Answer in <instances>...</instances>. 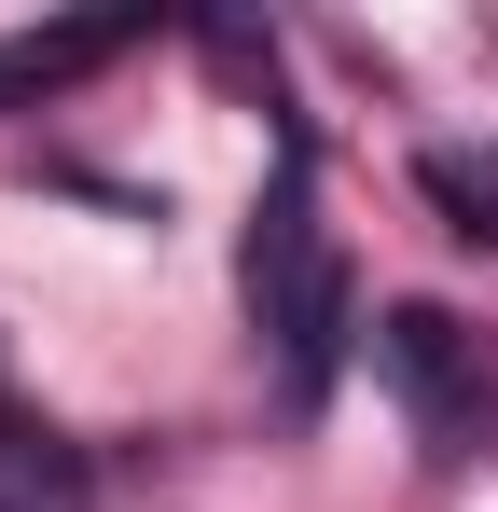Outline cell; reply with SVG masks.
I'll return each instance as SVG.
<instances>
[{
    "label": "cell",
    "instance_id": "cell-1",
    "mask_svg": "<svg viewBox=\"0 0 498 512\" xmlns=\"http://www.w3.org/2000/svg\"><path fill=\"white\" fill-rule=\"evenodd\" d=\"M249 319H263L277 360H291V402H319L332 346H346V250H332V222H319V153H305V125H277V194H263V222H249Z\"/></svg>",
    "mask_w": 498,
    "mask_h": 512
},
{
    "label": "cell",
    "instance_id": "cell-2",
    "mask_svg": "<svg viewBox=\"0 0 498 512\" xmlns=\"http://www.w3.org/2000/svg\"><path fill=\"white\" fill-rule=\"evenodd\" d=\"M0 512H97L83 443H70V429H42L28 402H0Z\"/></svg>",
    "mask_w": 498,
    "mask_h": 512
},
{
    "label": "cell",
    "instance_id": "cell-3",
    "mask_svg": "<svg viewBox=\"0 0 498 512\" xmlns=\"http://www.w3.org/2000/svg\"><path fill=\"white\" fill-rule=\"evenodd\" d=\"M125 42H139V14H97V28H14V42H0V111H14V97L83 84V70H111Z\"/></svg>",
    "mask_w": 498,
    "mask_h": 512
},
{
    "label": "cell",
    "instance_id": "cell-4",
    "mask_svg": "<svg viewBox=\"0 0 498 512\" xmlns=\"http://www.w3.org/2000/svg\"><path fill=\"white\" fill-rule=\"evenodd\" d=\"M388 374H402L415 402H429V416H443V402H457V319H443V305H402V319H388Z\"/></svg>",
    "mask_w": 498,
    "mask_h": 512
},
{
    "label": "cell",
    "instance_id": "cell-5",
    "mask_svg": "<svg viewBox=\"0 0 498 512\" xmlns=\"http://www.w3.org/2000/svg\"><path fill=\"white\" fill-rule=\"evenodd\" d=\"M0 402H14V388H0Z\"/></svg>",
    "mask_w": 498,
    "mask_h": 512
}]
</instances>
